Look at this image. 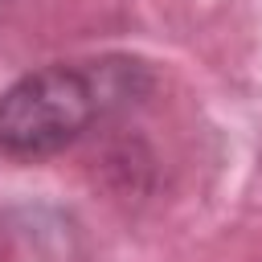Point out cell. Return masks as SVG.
<instances>
[{
  "label": "cell",
  "instance_id": "2",
  "mask_svg": "<svg viewBox=\"0 0 262 262\" xmlns=\"http://www.w3.org/2000/svg\"><path fill=\"white\" fill-rule=\"evenodd\" d=\"M0 8H4V0H0Z\"/></svg>",
  "mask_w": 262,
  "mask_h": 262
},
{
  "label": "cell",
  "instance_id": "1",
  "mask_svg": "<svg viewBox=\"0 0 262 262\" xmlns=\"http://www.w3.org/2000/svg\"><path fill=\"white\" fill-rule=\"evenodd\" d=\"M147 90V61L123 53L29 70L0 94V151L12 160H45L66 151L94 123L131 106Z\"/></svg>",
  "mask_w": 262,
  "mask_h": 262
}]
</instances>
